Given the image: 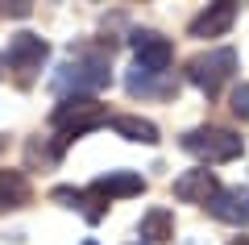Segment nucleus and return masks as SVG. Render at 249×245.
I'll list each match as a JSON object with an SVG mask.
<instances>
[{
    "instance_id": "obj_1",
    "label": "nucleus",
    "mask_w": 249,
    "mask_h": 245,
    "mask_svg": "<svg viewBox=\"0 0 249 245\" xmlns=\"http://www.w3.org/2000/svg\"><path fill=\"white\" fill-rule=\"evenodd\" d=\"M108 83H112V71H108V54H75L71 62H62L58 71H54L50 88L58 92L62 100L71 96H96V92H104Z\"/></svg>"
},
{
    "instance_id": "obj_2",
    "label": "nucleus",
    "mask_w": 249,
    "mask_h": 245,
    "mask_svg": "<svg viewBox=\"0 0 249 245\" xmlns=\"http://www.w3.org/2000/svg\"><path fill=\"white\" fill-rule=\"evenodd\" d=\"M100 125H108V113H104V104H96V100H88V96L58 100V108L50 113V129L58 133V137H54V146H58V150H67L75 137L100 129Z\"/></svg>"
},
{
    "instance_id": "obj_3",
    "label": "nucleus",
    "mask_w": 249,
    "mask_h": 245,
    "mask_svg": "<svg viewBox=\"0 0 249 245\" xmlns=\"http://www.w3.org/2000/svg\"><path fill=\"white\" fill-rule=\"evenodd\" d=\"M183 150L199 162H232V158L245 154V141L237 137L232 129H220V125H199V129L183 133Z\"/></svg>"
},
{
    "instance_id": "obj_4",
    "label": "nucleus",
    "mask_w": 249,
    "mask_h": 245,
    "mask_svg": "<svg viewBox=\"0 0 249 245\" xmlns=\"http://www.w3.org/2000/svg\"><path fill=\"white\" fill-rule=\"evenodd\" d=\"M232 71H237V50H229V46L196 54V58L187 62V79H191L204 96H220V88L232 79Z\"/></svg>"
},
{
    "instance_id": "obj_5",
    "label": "nucleus",
    "mask_w": 249,
    "mask_h": 245,
    "mask_svg": "<svg viewBox=\"0 0 249 245\" xmlns=\"http://www.w3.org/2000/svg\"><path fill=\"white\" fill-rule=\"evenodd\" d=\"M46 54H50V46H46V38H37V34H13L9 38V67L17 71L21 83H29V79L42 71Z\"/></svg>"
},
{
    "instance_id": "obj_6",
    "label": "nucleus",
    "mask_w": 249,
    "mask_h": 245,
    "mask_svg": "<svg viewBox=\"0 0 249 245\" xmlns=\"http://www.w3.org/2000/svg\"><path fill=\"white\" fill-rule=\"evenodd\" d=\"M133 71H150V75H166L170 58H175V46L166 42L162 34L145 29V34H133Z\"/></svg>"
},
{
    "instance_id": "obj_7",
    "label": "nucleus",
    "mask_w": 249,
    "mask_h": 245,
    "mask_svg": "<svg viewBox=\"0 0 249 245\" xmlns=\"http://www.w3.org/2000/svg\"><path fill=\"white\" fill-rule=\"evenodd\" d=\"M208 212L220 225H245L249 228V187H220L208 200Z\"/></svg>"
},
{
    "instance_id": "obj_8",
    "label": "nucleus",
    "mask_w": 249,
    "mask_h": 245,
    "mask_svg": "<svg viewBox=\"0 0 249 245\" xmlns=\"http://www.w3.org/2000/svg\"><path fill=\"white\" fill-rule=\"evenodd\" d=\"M145 191V179L133 175V170H108V175H100L96 183L88 187L91 200L108 204V200H124V195H142Z\"/></svg>"
},
{
    "instance_id": "obj_9",
    "label": "nucleus",
    "mask_w": 249,
    "mask_h": 245,
    "mask_svg": "<svg viewBox=\"0 0 249 245\" xmlns=\"http://www.w3.org/2000/svg\"><path fill=\"white\" fill-rule=\"evenodd\" d=\"M216 191H220V183H216V175L208 167H196L175 179V200H183V204H208Z\"/></svg>"
},
{
    "instance_id": "obj_10",
    "label": "nucleus",
    "mask_w": 249,
    "mask_h": 245,
    "mask_svg": "<svg viewBox=\"0 0 249 245\" xmlns=\"http://www.w3.org/2000/svg\"><path fill=\"white\" fill-rule=\"evenodd\" d=\"M232 21H237V4L220 0V4H208V9L191 21L187 34H191V38H220V34H229V29H232Z\"/></svg>"
},
{
    "instance_id": "obj_11",
    "label": "nucleus",
    "mask_w": 249,
    "mask_h": 245,
    "mask_svg": "<svg viewBox=\"0 0 249 245\" xmlns=\"http://www.w3.org/2000/svg\"><path fill=\"white\" fill-rule=\"evenodd\" d=\"M34 200L25 170H0V208H25Z\"/></svg>"
},
{
    "instance_id": "obj_12",
    "label": "nucleus",
    "mask_w": 249,
    "mask_h": 245,
    "mask_svg": "<svg viewBox=\"0 0 249 245\" xmlns=\"http://www.w3.org/2000/svg\"><path fill=\"white\" fill-rule=\"evenodd\" d=\"M108 121H112V129L121 133V137L142 141V146H158V125H154V121H142V116H129V113L108 116Z\"/></svg>"
},
{
    "instance_id": "obj_13",
    "label": "nucleus",
    "mask_w": 249,
    "mask_h": 245,
    "mask_svg": "<svg viewBox=\"0 0 249 245\" xmlns=\"http://www.w3.org/2000/svg\"><path fill=\"white\" fill-rule=\"evenodd\" d=\"M137 233L145 241H175V216H170V208H150L142 216V225H137Z\"/></svg>"
},
{
    "instance_id": "obj_14",
    "label": "nucleus",
    "mask_w": 249,
    "mask_h": 245,
    "mask_svg": "<svg viewBox=\"0 0 249 245\" xmlns=\"http://www.w3.org/2000/svg\"><path fill=\"white\" fill-rule=\"evenodd\" d=\"M50 200L67 204V208H79L83 216L91 220V225H96V220L104 216V204H100V200H91V195H88V191H79V187H54V191H50Z\"/></svg>"
},
{
    "instance_id": "obj_15",
    "label": "nucleus",
    "mask_w": 249,
    "mask_h": 245,
    "mask_svg": "<svg viewBox=\"0 0 249 245\" xmlns=\"http://www.w3.org/2000/svg\"><path fill=\"white\" fill-rule=\"evenodd\" d=\"M124 88H129V96H170V83H158V75H150V71H129V79H124Z\"/></svg>"
},
{
    "instance_id": "obj_16",
    "label": "nucleus",
    "mask_w": 249,
    "mask_h": 245,
    "mask_svg": "<svg viewBox=\"0 0 249 245\" xmlns=\"http://www.w3.org/2000/svg\"><path fill=\"white\" fill-rule=\"evenodd\" d=\"M232 113H237L241 121H249V83H241V88L232 92Z\"/></svg>"
},
{
    "instance_id": "obj_17",
    "label": "nucleus",
    "mask_w": 249,
    "mask_h": 245,
    "mask_svg": "<svg viewBox=\"0 0 249 245\" xmlns=\"http://www.w3.org/2000/svg\"><path fill=\"white\" fill-rule=\"evenodd\" d=\"M4 17H29V4H0Z\"/></svg>"
},
{
    "instance_id": "obj_18",
    "label": "nucleus",
    "mask_w": 249,
    "mask_h": 245,
    "mask_svg": "<svg viewBox=\"0 0 249 245\" xmlns=\"http://www.w3.org/2000/svg\"><path fill=\"white\" fill-rule=\"evenodd\" d=\"M229 245H249V237H237V241H229Z\"/></svg>"
},
{
    "instance_id": "obj_19",
    "label": "nucleus",
    "mask_w": 249,
    "mask_h": 245,
    "mask_svg": "<svg viewBox=\"0 0 249 245\" xmlns=\"http://www.w3.org/2000/svg\"><path fill=\"white\" fill-rule=\"evenodd\" d=\"M0 150H4V137H0Z\"/></svg>"
},
{
    "instance_id": "obj_20",
    "label": "nucleus",
    "mask_w": 249,
    "mask_h": 245,
    "mask_svg": "<svg viewBox=\"0 0 249 245\" xmlns=\"http://www.w3.org/2000/svg\"><path fill=\"white\" fill-rule=\"evenodd\" d=\"M187 245H199V241H187Z\"/></svg>"
},
{
    "instance_id": "obj_21",
    "label": "nucleus",
    "mask_w": 249,
    "mask_h": 245,
    "mask_svg": "<svg viewBox=\"0 0 249 245\" xmlns=\"http://www.w3.org/2000/svg\"><path fill=\"white\" fill-rule=\"evenodd\" d=\"M83 245H96V241H83Z\"/></svg>"
}]
</instances>
